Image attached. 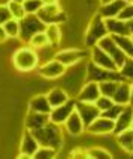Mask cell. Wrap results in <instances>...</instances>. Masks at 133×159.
<instances>
[{
    "label": "cell",
    "mask_w": 133,
    "mask_h": 159,
    "mask_svg": "<svg viewBox=\"0 0 133 159\" xmlns=\"http://www.w3.org/2000/svg\"><path fill=\"white\" fill-rule=\"evenodd\" d=\"M108 2H110V0H100V5L101 3H108Z\"/></svg>",
    "instance_id": "obj_44"
},
{
    "label": "cell",
    "mask_w": 133,
    "mask_h": 159,
    "mask_svg": "<svg viewBox=\"0 0 133 159\" xmlns=\"http://www.w3.org/2000/svg\"><path fill=\"white\" fill-rule=\"evenodd\" d=\"M118 18L124 20V21H129L133 18V3L132 2H127L126 6L121 9V12L118 14Z\"/></svg>",
    "instance_id": "obj_37"
},
{
    "label": "cell",
    "mask_w": 133,
    "mask_h": 159,
    "mask_svg": "<svg viewBox=\"0 0 133 159\" xmlns=\"http://www.w3.org/2000/svg\"><path fill=\"white\" fill-rule=\"evenodd\" d=\"M121 80H103L98 84V88H100V94L101 96H106V97H112L113 93L117 91V86Z\"/></svg>",
    "instance_id": "obj_30"
},
{
    "label": "cell",
    "mask_w": 133,
    "mask_h": 159,
    "mask_svg": "<svg viewBox=\"0 0 133 159\" xmlns=\"http://www.w3.org/2000/svg\"><path fill=\"white\" fill-rule=\"evenodd\" d=\"M127 2H130V0H127Z\"/></svg>",
    "instance_id": "obj_48"
},
{
    "label": "cell",
    "mask_w": 133,
    "mask_h": 159,
    "mask_svg": "<svg viewBox=\"0 0 133 159\" xmlns=\"http://www.w3.org/2000/svg\"><path fill=\"white\" fill-rule=\"evenodd\" d=\"M127 25H129V30H130V34H133V18L127 21Z\"/></svg>",
    "instance_id": "obj_42"
},
{
    "label": "cell",
    "mask_w": 133,
    "mask_h": 159,
    "mask_svg": "<svg viewBox=\"0 0 133 159\" xmlns=\"http://www.w3.org/2000/svg\"><path fill=\"white\" fill-rule=\"evenodd\" d=\"M89 61L94 62L95 65L101 67V68H106V70H118L117 64L113 62V59L109 56L104 50H101L98 46H92L89 47Z\"/></svg>",
    "instance_id": "obj_11"
},
{
    "label": "cell",
    "mask_w": 133,
    "mask_h": 159,
    "mask_svg": "<svg viewBox=\"0 0 133 159\" xmlns=\"http://www.w3.org/2000/svg\"><path fill=\"white\" fill-rule=\"evenodd\" d=\"M8 9L11 12L12 18H17V20H21L26 12H24V8H23V2H17V0H11L8 3Z\"/></svg>",
    "instance_id": "obj_32"
},
{
    "label": "cell",
    "mask_w": 133,
    "mask_h": 159,
    "mask_svg": "<svg viewBox=\"0 0 133 159\" xmlns=\"http://www.w3.org/2000/svg\"><path fill=\"white\" fill-rule=\"evenodd\" d=\"M74 109H76V100L71 97L68 102L62 103V105H59V106L51 108L50 114H48V118H50V121L51 123L62 126V124L65 123V120L70 117V114H71Z\"/></svg>",
    "instance_id": "obj_10"
},
{
    "label": "cell",
    "mask_w": 133,
    "mask_h": 159,
    "mask_svg": "<svg viewBox=\"0 0 133 159\" xmlns=\"http://www.w3.org/2000/svg\"><path fill=\"white\" fill-rule=\"evenodd\" d=\"M118 73L121 79L132 84L133 82V58H126V61L122 62V65L118 67Z\"/></svg>",
    "instance_id": "obj_27"
},
{
    "label": "cell",
    "mask_w": 133,
    "mask_h": 159,
    "mask_svg": "<svg viewBox=\"0 0 133 159\" xmlns=\"http://www.w3.org/2000/svg\"><path fill=\"white\" fill-rule=\"evenodd\" d=\"M113 126H115L113 120L106 118V117H103L100 114L95 120L86 127L85 132L92 135V136H109V135H112V132H113Z\"/></svg>",
    "instance_id": "obj_9"
},
{
    "label": "cell",
    "mask_w": 133,
    "mask_h": 159,
    "mask_svg": "<svg viewBox=\"0 0 133 159\" xmlns=\"http://www.w3.org/2000/svg\"><path fill=\"white\" fill-rule=\"evenodd\" d=\"M132 124H133V106L132 105H126L122 112H121L120 115L117 117V120H115V126H113L112 135H113V136L118 135L120 132H122V130L132 127Z\"/></svg>",
    "instance_id": "obj_18"
},
{
    "label": "cell",
    "mask_w": 133,
    "mask_h": 159,
    "mask_svg": "<svg viewBox=\"0 0 133 159\" xmlns=\"http://www.w3.org/2000/svg\"><path fill=\"white\" fill-rule=\"evenodd\" d=\"M11 0H0V5H8Z\"/></svg>",
    "instance_id": "obj_43"
},
{
    "label": "cell",
    "mask_w": 133,
    "mask_h": 159,
    "mask_svg": "<svg viewBox=\"0 0 133 159\" xmlns=\"http://www.w3.org/2000/svg\"><path fill=\"white\" fill-rule=\"evenodd\" d=\"M108 35V29H106V25H104V18H101L98 14L94 15L89 21V25L86 27V32H85V38L83 43L85 46L89 49L92 46H95L97 43L103 37Z\"/></svg>",
    "instance_id": "obj_3"
},
{
    "label": "cell",
    "mask_w": 133,
    "mask_h": 159,
    "mask_svg": "<svg viewBox=\"0 0 133 159\" xmlns=\"http://www.w3.org/2000/svg\"><path fill=\"white\" fill-rule=\"evenodd\" d=\"M44 25H65L68 21V15L62 11L59 3L42 5V8L36 14Z\"/></svg>",
    "instance_id": "obj_4"
},
{
    "label": "cell",
    "mask_w": 133,
    "mask_h": 159,
    "mask_svg": "<svg viewBox=\"0 0 133 159\" xmlns=\"http://www.w3.org/2000/svg\"><path fill=\"white\" fill-rule=\"evenodd\" d=\"M86 58H89V52L85 49H76V47H70V49H62L55 53V59L62 62L67 68L76 65L79 62L86 61Z\"/></svg>",
    "instance_id": "obj_7"
},
{
    "label": "cell",
    "mask_w": 133,
    "mask_h": 159,
    "mask_svg": "<svg viewBox=\"0 0 133 159\" xmlns=\"http://www.w3.org/2000/svg\"><path fill=\"white\" fill-rule=\"evenodd\" d=\"M39 143L36 141V138L33 136V134L30 130L26 129L23 138H21V143H20V153H18V158L21 159H27V158H33V153L38 150Z\"/></svg>",
    "instance_id": "obj_13"
},
{
    "label": "cell",
    "mask_w": 133,
    "mask_h": 159,
    "mask_svg": "<svg viewBox=\"0 0 133 159\" xmlns=\"http://www.w3.org/2000/svg\"><path fill=\"white\" fill-rule=\"evenodd\" d=\"M62 126H64V129L67 130V134H70L71 136H80V135H83L85 130H86V127H85L80 115L77 114L76 109L70 114V117L65 120V123H64Z\"/></svg>",
    "instance_id": "obj_16"
},
{
    "label": "cell",
    "mask_w": 133,
    "mask_h": 159,
    "mask_svg": "<svg viewBox=\"0 0 133 159\" xmlns=\"http://www.w3.org/2000/svg\"><path fill=\"white\" fill-rule=\"evenodd\" d=\"M115 141L122 152L133 156V127H129L118 135H115Z\"/></svg>",
    "instance_id": "obj_21"
},
{
    "label": "cell",
    "mask_w": 133,
    "mask_h": 159,
    "mask_svg": "<svg viewBox=\"0 0 133 159\" xmlns=\"http://www.w3.org/2000/svg\"><path fill=\"white\" fill-rule=\"evenodd\" d=\"M104 25H106V29H108L109 35H132L130 30H129L127 21L121 20L118 17L106 18V20H104Z\"/></svg>",
    "instance_id": "obj_20"
},
{
    "label": "cell",
    "mask_w": 133,
    "mask_h": 159,
    "mask_svg": "<svg viewBox=\"0 0 133 159\" xmlns=\"http://www.w3.org/2000/svg\"><path fill=\"white\" fill-rule=\"evenodd\" d=\"M132 127H133V124H132Z\"/></svg>",
    "instance_id": "obj_49"
},
{
    "label": "cell",
    "mask_w": 133,
    "mask_h": 159,
    "mask_svg": "<svg viewBox=\"0 0 133 159\" xmlns=\"http://www.w3.org/2000/svg\"><path fill=\"white\" fill-rule=\"evenodd\" d=\"M30 47H33V49H41V47H44V46H47L48 41H47V37H46V34H44V30H41V32H36L35 35H32V38L29 39V43H27Z\"/></svg>",
    "instance_id": "obj_33"
},
{
    "label": "cell",
    "mask_w": 133,
    "mask_h": 159,
    "mask_svg": "<svg viewBox=\"0 0 133 159\" xmlns=\"http://www.w3.org/2000/svg\"><path fill=\"white\" fill-rule=\"evenodd\" d=\"M23 8L26 14H38V11L42 8L41 0H23Z\"/></svg>",
    "instance_id": "obj_34"
},
{
    "label": "cell",
    "mask_w": 133,
    "mask_h": 159,
    "mask_svg": "<svg viewBox=\"0 0 133 159\" xmlns=\"http://www.w3.org/2000/svg\"><path fill=\"white\" fill-rule=\"evenodd\" d=\"M97 46L100 47L101 50H104L106 53H108L109 56L113 59V62L117 64V67H121L122 65V62L126 61V55L122 53V50L117 46V43L113 41V38H112V35H106V37H103L98 43H97Z\"/></svg>",
    "instance_id": "obj_8"
},
{
    "label": "cell",
    "mask_w": 133,
    "mask_h": 159,
    "mask_svg": "<svg viewBox=\"0 0 133 159\" xmlns=\"http://www.w3.org/2000/svg\"><path fill=\"white\" fill-rule=\"evenodd\" d=\"M3 27H5V30L8 34V38H18V35H20V20L9 18L3 25Z\"/></svg>",
    "instance_id": "obj_31"
},
{
    "label": "cell",
    "mask_w": 133,
    "mask_h": 159,
    "mask_svg": "<svg viewBox=\"0 0 133 159\" xmlns=\"http://www.w3.org/2000/svg\"><path fill=\"white\" fill-rule=\"evenodd\" d=\"M132 39H133V34H132Z\"/></svg>",
    "instance_id": "obj_46"
},
{
    "label": "cell",
    "mask_w": 133,
    "mask_h": 159,
    "mask_svg": "<svg viewBox=\"0 0 133 159\" xmlns=\"http://www.w3.org/2000/svg\"><path fill=\"white\" fill-rule=\"evenodd\" d=\"M12 64L21 73H29V71L35 70L39 65L36 50L33 47H30V46L20 47L18 50H15V53L12 56Z\"/></svg>",
    "instance_id": "obj_2"
},
{
    "label": "cell",
    "mask_w": 133,
    "mask_h": 159,
    "mask_svg": "<svg viewBox=\"0 0 133 159\" xmlns=\"http://www.w3.org/2000/svg\"><path fill=\"white\" fill-rule=\"evenodd\" d=\"M48 121H50L48 114H41V112H35V111L29 109L26 118H24V126L27 130H35V129L46 126Z\"/></svg>",
    "instance_id": "obj_19"
},
{
    "label": "cell",
    "mask_w": 133,
    "mask_h": 159,
    "mask_svg": "<svg viewBox=\"0 0 133 159\" xmlns=\"http://www.w3.org/2000/svg\"><path fill=\"white\" fill-rule=\"evenodd\" d=\"M29 109L35 111V112H41V114H50L51 105H50L46 94H38L29 100Z\"/></svg>",
    "instance_id": "obj_23"
},
{
    "label": "cell",
    "mask_w": 133,
    "mask_h": 159,
    "mask_svg": "<svg viewBox=\"0 0 133 159\" xmlns=\"http://www.w3.org/2000/svg\"><path fill=\"white\" fill-rule=\"evenodd\" d=\"M130 105L133 106V82L130 84Z\"/></svg>",
    "instance_id": "obj_41"
},
{
    "label": "cell",
    "mask_w": 133,
    "mask_h": 159,
    "mask_svg": "<svg viewBox=\"0 0 133 159\" xmlns=\"http://www.w3.org/2000/svg\"><path fill=\"white\" fill-rule=\"evenodd\" d=\"M127 0H110L108 3H101L100 8L97 9V14L101 17V18H113V17H118V14L121 12V9L126 6Z\"/></svg>",
    "instance_id": "obj_17"
},
{
    "label": "cell",
    "mask_w": 133,
    "mask_h": 159,
    "mask_svg": "<svg viewBox=\"0 0 133 159\" xmlns=\"http://www.w3.org/2000/svg\"><path fill=\"white\" fill-rule=\"evenodd\" d=\"M17 2H23V0H17Z\"/></svg>",
    "instance_id": "obj_45"
},
{
    "label": "cell",
    "mask_w": 133,
    "mask_h": 159,
    "mask_svg": "<svg viewBox=\"0 0 133 159\" xmlns=\"http://www.w3.org/2000/svg\"><path fill=\"white\" fill-rule=\"evenodd\" d=\"M47 98L48 102H50V105H51V108H55V106H59L62 103H65V102H68L70 100V94L64 89V88H53V89H50L47 94Z\"/></svg>",
    "instance_id": "obj_24"
},
{
    "label": "cell",
    "mask_w": 133,
    "mask_h": 159,
    "mask_svg": "<svg viewBox=\"0 0 133 159\" xmlns=\"http://www.w3.org/2000/svg\"><path fill=\"white\" fill-rule=\"evenodd\" d=\"M62 25H46L44 27V34L47 37L48 44L51 46H59L60 41H62V29H60Z\"/></svg>",
    "instance_id": "obj_25"
},
{
    "label": "cell",
    "mask_w": 133,
    "mask_h": 159,
    "mask_svg": "<svg viewBox=\"0 0 133 159\" xmlns=\"http://www.w3.org/2000/svg\"><path fill=\"white\" fill-rule=\"evenodd\" d=\"M9 18H12V15L8 9V5H0V25H5Z\"/></svg>",
    "instance_id": "obj_38"
},
{
    "label": "cell",
    "mask_w": 133,
    "mask_h": 159,
    "mask_svg": "<svg viewBox=\"0 0 133 159\" xmlns=\"http://www.w3.org/2000/svg\"><path fill=\"white\" fill-rule=\"evenodd\" d=\"M130 2H132V3H133V0H130Z\"/></svg>",
    "instance_id": "obj_47"
},
{
    "label": "cell",
    "mask_w": 133,
    "mask_h": 159,
    "mask_svg": "<svg viewBox=\"0 0 133 159\" xmlns=\"http://www.w3.org/2000/svg\"><path fill=\"white\" fill-rule=\"evenodd\" d=\"M44 27H46V25L39 20V17L36 14H26L20 20V35H18V38L23 43H29L32 35H35L36 32L44 30Z\"/></svg>",
    "instance_id": "obj_5"
},
{
    "label": "cell",
    "mask_w": 133,
    "mask_h": 159,
    "mask_svg": "<svg viewBox=\"0 0 133 159\" xmlns=\"http://www.w3.org/2000/svg\"><path fill=\"white\" fill-rule=\"evenodd\" d=\"M33 136L36 138V141L39 143V146H48V147H55L59 150L62 147V141H64V135H62V129L59 124L48 121L46 126L30 130Z\"/></svg>",
    "instance_id": "obj_1"
},
{
    "label": "cell",
    "mask_w": 133,
    "mask_h": 159,
    "mask_svg": "<svg viewBox=\"0 0 133 159\" xmlns=\"http://www.w3.org/2000/svg\"><path fill=\"white\" fill-rule=\"evenodd\" d=\"M122 109H124V105H118V103H113L109 109L106 111H103L101 112V115L103 117H106V118H110V120H117V117L120 115L121 112H122Z\"/></svg>",
    "instance_id": "obj_35"
},
{
    "label": "cell",
    "mask_w": 133,
    "mask_h": 159,
    "mask_svg": "<svg viewBox=\"0 0 133 159\" xmlns=\"http://www.w3.org/2000/svg\"><path fill=\"white\" fill-rule=\"evenodd\" d=\"M76 111L80 115L82 121H83L85 127H88L91 123L95 120L97 117L101 114L100 111L97 109V106L94 103H88V102H77L76 100Z\"/></svg>",
    "instance_id": "obj_14"
},
{
    "label": "cell",
    "mask_w": 133,
    "mask_h": 159,
    "mask_svg": "<svg viewBox=\"0 0 133 159\" xmlns=\"http://www.w3.org/2000/svg\"><path fill=\"white\" fill-rule=\"evenodd\" d=\"M67 71V67L59 62L58 59H50V61L44 62L39 65V74L46 79H59L64 77V74Z\"/></svg>",
    "instance_id": "obj_12"
},
{
    "label": "cell",
    "mask_w": 133,
    "mask_h": 159,
    "mask_svg": "<svg viewBox=\"0 0 133 159\" xmlns=\"http://www.w3.org/2000/svg\"><path fill=\"white\" fill-rule=\"evenodd\" d=\"M42 5H53V3H59V0H41Z\"/></svg>",
    "instance_id": "obj_40"
},
{
    "label": "cell",
    "mask_w": 133,
    "mask_h": 159,
    "mask_svg": "<svg viewBox=\"0 0 133 159\" xmlns=\"http://www.w3.org/2000/svg\"><path fill=\"white\" fill-rule=\"evenodd\" d=\"M86 80L100 84L103 80H122V79L118 70H106L89 61L86 64Z\"/></svg>",
    "instance_id": "obj_6"
},
{
    "label": "cell",
    "mask_w": 133,
    "mask_h": 159,
    "mask_svg": "<svg viewBox=\"0 0 133 159\" xmlns=\"http://www.w3.org/2000/svg\"><path fill=\"white\" fill-rule=\"evenodd\" d=\"M117 46L122 50L127 58H133V39L132 35H112Z\"/></svg>",
    "instance_id": "obj_26"
},
{
    "label": "cell",
    "mask_w": 133,
    "mask_h": 159,
    "mask_svg": "<svg viewBox=\"0 0 133 159\" xmlns=\"http://www.w3.org/2000/svg\"><path fill=\"white\" fill-rule=\"evenodd\" d=\"M86 158H95V159H101V158H112V153L109 152L106 147L101 146H94L86 148Z\"/></svg>",
    "instance_id": "obj_29"
},
{
    "label": "cell",
    "mask_w": 133,
    "mask_h": 159,
    "mask_svg": "<svg viewBox=\"0 0 133 159\" xmlns=\"http://www.w3.org/2000/svg\"><path fill=\"white\" fill-rule=\"evenodd\" d=\"M100 96V88L97 82H89L86 80L83 84V86L79 89V93L76 94L74 100L77 102H88V103H94L97 100V97Z\"/></svg>",
    "instance_id": "obj_15"
},
{
    "label": "cell",
    "mask_w": 133,
    "mask_h": 159,
    "mask_svg": "<svg viewBox=\"0 0 133 159\" xmlns=\"http://www.w3.org/2000/svg\"><path fill=\"white\" fill-rule=\"evenodd\" d=\"M94 105L97 106V109L100 111V112H103V111L109 109L112 105H113V100H112V97H106V96H98L97 97V100L94 102Z\"/></svg>",
    "instance_id": "obj_36"
},
{
    "label": "cell",
    "mask_w": 133,
    "mask_h": 159,
    "mask_svg": "<svg viewBox=\"0 0 133 159\" xmlns=\"http://www.w3.org/2000/svg\"><path fill=\"white\" fill-rule=\"evenodd\" d=\"M112 100H113V103L124 105V106L130 105V84L126 80H121L117 86V91L112 96Z\"/></svg>",
    "instance_id": "obj_22"
},
{
    "label": "cell",
    "mask_w": 133,
    "mask_h": 159,
    "mask_svg": "<svg viewBox=\"0 0 133 159\" xmlns=\"http://www.w3.org/2000/svg\"><path fill=\"white\" fill-rule=\"evenodd\" d=\"M8 39L9 38H8V34H6L5 27H3V25H0V44L5 43V41H8Z\"/></svg>",
    "instance_id": "obj_39"
},
{
    "label": "cell",
    "mask_w": 133,
    "mask_h": 159,
    "mask_svg": "<svg viewBox=\"0 0 133 159\" xmlns=\"http://www.w3.org/2000/svg\"><path fill=\"white\" fill-rule=\"evenodd\" d=\"M59 150L55 147H48V146H39L38 150L33 153V159H53L58 156Z\"/></svg>",
    "instance_id": "obj_28"
}]
</instances>
